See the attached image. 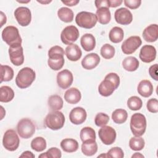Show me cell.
<instances>
[{
  "mask_svg": "<svg viewBox=\"0 0 158 158\" xmlns=\"http://www.w3.org/2000/svg\"><path fill=\"white\" fill-rule=\"evenodd\" d=\"M36 78L35 71L28 67H23L20 70L15 78V83L20 89L29 87Z\"/></svg>",
  "mask_w": 158,
  "mask_h": 158,
  "instance_id": "1",
  "label": "cell"
},
{
  "mask_svg": "<svg viewBox=\"0 0 158 158\" xmlns=\"http://www.w3.org/2000/svg\"><path fill=\"white\" fill-rule=\"evenodd\" d=\"M146 125V119L143 114L135 113L131 115L130 127L135 136H142L145 133Z\"/></svg>",
  "mask_w": 158,
  "mask_h": 158,
  "instance_id": "2",
  "label": "cell"
},
{
  "mask_svg": "<svg viewBox=\"0 0 158 158\" xmlns=\"http://www.w3.org/2000/svg\"><path fill=\"white\" fill-rule=\"evenodd\" d=\"M65 123L64 114L59 110L50 112L44 118V123L47 127L52 130L62 128Z\"/></svg>",
  "mask_w": 158,
  "mask_h": 158,
  "instance_id": "3",
  "label": "cell"
},
{
  "mask_svg": "<svg viewBox=\"0 0 158 158\" xmlns=\"http://www.w3.org/2000/svg\"><path fill=\"white\" fill-rule=\"evenodd\" d=\"M76 23L80 27L89 29L95 26L98 22L96 14L92 12L81 11L78 12L75 17Z\"/></svg>",
  "mask_w": 158,
  "mask_h": 158,
  "instance_id": "4",
  "label": "cell"
},
{
  "mask_svg": "<svg viewBox=\"0 0 158 158\" xmlns=\"http://www.w3.org/2000/svg\"><path fill=\"white\" fill-rule=\"evenodd\" d=\"M35 130L36 127L33 122L27 118L20 120L17 125V133L23 139L31 138L34 135Z\"/></svg>",
  "mask_w": 158,
  "mask_h": 158,
  "instance_id": "5",
  "label": "cell"
},
{
  "mask_svg": "<svg viewBox=\"0 0 158 158\" xmlns=\"http://www.w3.org/2000/svg\"><path fill=\"white\" fill-rule=\"evenodd\" d=\"M2 38L9 46L15 44H22V40L19 30L14 26H7L2 31Z\"/></svg>",
  "mask_w": 158,
  "mask_h": 158,
  "instance_id": "6",
  "label": "cell"
},
{
  "mask_svg": "<svg viewBox=\"0 0 158 158\" xmlns=\"http://www.w3.org/2000/svg\"><path fill=\"white\" fill-rule=\"evenodd\" d=\"M20 139L15 130H7L4 134L2 144L6 149L9 151H15L19 146Z\"/></svg>",
  "mask_w": 158,
  "mask_h": 158,
  "instance_id": "7",
  "label": "cell"
},
{
  "mask_svg": "<svg viewBox=\"0 0 158 158\" xmlns=\"http://www.w3.org/2000/svg\"><path fill=\"white\" fill-rule=\"evenodd\" d=\"M79 31L74 25L65 27L61 32L60 40L64 44L70 45L75 42L79 37Z\"/></svg>",
  "mask_w": 158,
  "mask_h": 158,
  "instance_id": "8",
  "label": "cell"
},
{
  "mask_svg": "<svg viewBox=\"0 0 158 158\" xmlns=\"http://www.w3.org/2000/svg\"><path fill=\"white\" fill-rule=\"evenodd\" d=\"M9 55L11 62L16 66L21 65L24 62L23 48L21 44H15L9 46Z\"/></svg>",
  "mask_w": 158,
  "mask_h": 158,
  "instance_id": "9",
  "label": "cell"
},
{
  "mask_svg": "<svg viewBox=\"0 0 158 158\" xmlns=\"http://www.w3.org/2000/svg\"><path fill=\"white\" fill-rule=\"evenodd\" d=\"M141 43L142 41L139 36H131L123 42L121 49L124 54H131L136 51L141 45Z\"/></svg>",
  "mask_w": 158,
  "mask_h": 158,
  "instance_id": "10",
  "label": "cell"
},
{
  "mask_svg": "<svg viewBox=\"0 0 158 158\" xmlns=\"http://www.w3.org/2000/svg\"><path fill=\"white\" fill-rule=\"evenodd\" d=\"M14 16L18 23L22 26H28L31 20L30 10L27 7H19L14 11Z\"/></svg>",
  "mask_w": 158,
  "mask_h": 158,
  "instance_id": "11",
  "label": "cell"
},
{
  "mask_svg": "<svg viewBox=\"0 0 158 158\" xmlns=\"http://www.w3.org/2000/svg\"><path fill=\"white\" fill-rule=\"evenodd\" d=\"M98 135L102 143L106 145H110L115 142L117 134L114 128L104 125L99 129Z\"/></svg>",
  "mask_w": 158,
  "mask_h": 158,
  "instance_id": "12",
  "label": "cell"
},
{
  "mask_svg": "<svg viewBox=\"0 0 158 158\" xmlns=\"http://www.w3.org/2000/svg\"><path fill=\"white\" fill-rule=\"evenodd\" d=\"M73 77L72 73L67 69H64L59 72L57 75V83L58 86L65 89L69 88L72 84Z\"/></svg>",
  "mask_w": 158,
  "mask_h": 158,
  "instance_id": "13",
  "label": "cell"
},
{
  "mask_svg": "<svg viewBox=\"0 0 158 158\" xmlns=\"http://www.w3.org/2000/svg\"><path fill=\"white\" fill-rule=\"evenodd\" d=\"M114 18L117 23L126 25L132 22L133 15L128 9L121 7L115 11Z\"/></svg>",
  "mask_w": 158,
  "mask_h": 158,
  "instance_id": "14",
  "label": "cell"
},
{
  "mask_svg": "<svg viewBox=\"0 0 158 158\" xmlns=\"http://www.w3.org/2000/svg\"><path fill=\"white\" fill-rule=\"evenodd\" d=\"M86 112L85 109L81 107L73 108L69 114V119L70 122L75 125H80L83 123L86 120Z\"/></svg>",
  "mask_w": 158,
  "mask_h": 158,
  "instance_id": "15",
  "label": "cell"
},
{
  "mask_svg": "<svg viewBox=\"0 0 158 158\" xmlns=\"http://www.w3.org/2000/svg\"><path fill=\"white\" fill-rule=\"evenodd\" d=\"M139 56L143 62L150 63L156 59V49L153 46L144 45L141 48Z\"/></svg>",
  "mask_w": 158,
  "mask_h": 158,
  "instance_id": "16",
  "label": "cell"
},
{
  "mask_svg": "<svg viewBox=\"0 0 158 158\" xmlns=\"http://www.w3.org/2000/svg\"><path fill=\"white\" fill-rule=\"evenodd\" d=\"M100 62V57L96 53H89L85 56L81 60L83 68L86 70H91L98 66Z\"/></svg>",
  "mask_w": 158,
  "mask_h": 158,
  "instance_id": "17",
  "label": "cell"
},
{
  "mask_svg": "<svg viewBox=\"0 0 158 158\" xmlns=\"http://www.w3.org/2000/svg\"><path fill=\"white\" fill-rule=\"evenodd\" d=\"M143 39L149 43L157 41L158 38V25L157 24H151L148 26L143 31Z\"/></svg>",
  "mask_w": 158,
  "mask_h": 158,
  "instance_id": "18",
  "label": "cell"
},
{
  "mask_svg": "<svg viewBox=\"0 0 158 158\" xmlns=\"http://www.w3.org/2000/svg\"><path fill=\"white\" fill-rule=\"evenodd\" d=\"M65 53L68 59L73 62L78 60L82 55V52L80 48L75 44L68 45L65 48Z\"/></svg>",
  "mask_w": 158,
  "mask_h": 158,
  "instance_id": "19",
  "label": "cell"
},
{
  "mask_svg": "<svg viewBox=\"0 0 158 158\" xmlns=\"http://www.w3.org/2000/svg\"><path fill=\"white\" fill-rule=\"evenodd\" d=\"M116 89L114 84L110 80L104 78L98 86L99 93L104 97L110 96Z\"/></svg>",
  "mask_w": 158,
  "mask_h": 158,
  "instance_id": "20",
  "label": "cell"
},
{
  "mask_svg": "<svg viewBox=\"0 0 158 158\" xmlns=\"http://www.w3.org/2000/svg\"><path fill=\"white\" fill-rule=\"evenodd\" d=\"M137 90L138 93L141 96L148 98L151 96L153 93V86L149 80H143L139 83Z\"/></svg>",
  "mask_w": 158,
  "mask_h": 158,
  "instance_id": "21",
  "label": "cell"
},
{
  "mask_svg": "<svg viewBox=\"0 0 158 158\" xmlns=\"http://www.w3.org/2000/svg\"><path fill=\"white\" fill-rule=\"evenodd\" d=\"M81 98V94L79 89L76 88L68 89L64 94V99L69 104H75L78 103Z\"/></svg>",
  "mask_w": 158,
  "mask_h": 158,
  "instance_id": "22",
  "label": "cell"
},
{
  "mask_svg": "<svg viewBox=\"0 0 158 158\" xmlns=\"http://www.w3.org/2000/svg\"><path fill=\"white\" fill-rule=\"evenodd\" d=\"M80 44L85 51H91L93 50L96 46L95 38L91 33H86L81 36Z\"/></svg>",
  "mask_w": 158,
  "mask_h": 158,
  "instance_id": "23",
  "label": "cell"
},
{
  "mask_svg": "<svg viewBox=\"0 0 158 158\" xmlns=\"http://www.w3.org/2000/svg\"><path fill=\"white\" fill-rule=\"evenodd\" d=\"M98 151V144L96 140H89L83 142L81 144V151L86 156L94 155Z\"/></svg>",
  "mask_w": 158,
  "mask_h": 158,
  "instance_id": "24",
  "label": "cell"
},
{
  "mask_svg": "<svg viewBox=\"0 0 158 158\" xmlns=\"http://www.w3.org/2000/svg\"><path fill=\"white\" fill-rule=\"evenodd\" d=\"M96 15L98 21L102 25L107 24L111 20V14L109 8L107 7H101L97 9Z\"/></svg>",
  "mask_w": 158,
  "mask_h": 158,
  "instance_id": "25",
  "label": "cell"
},
{
  "mask_svg": "<svg viewBox=\"0 0 158 158\" xmlns=\"http://www.w3.org/2000/svg\"><path fill=\"white\" fill-rule=\"evenodd\" d=\"M60 147L66 152H73L78 149V143L72 138H65L60 142Z\"/></svg>",
  "mask_w": 158,
  "mask_h": 158,
  "instance_id": "26",
  "label": "cell"
},
{
  "mask_svg": "<svg viewBox=\"0 0 158 158\" xmlns=\"http://www.w3.org/2000/svg\"><path fill=\"white\" fill-rule=\"evenodd\" d=\"M139 65L138 60L133 56H128L125 57L122 61V66L123 69L128 72H133L138 69Z\"/></svg>",
  "mask_w": 158,
  "mask_h": 158,
  "instance_id": "27",
  "label": "cell"
},
{
  "mask_svg": "<svg viewBox=\"0 0 158 158\" xmlns=\"http://www.w3.org/2000/svg\"><path fill=\"white\" fill-rule=\"evenodd\" d=\"M48 104L51 110H59L63 107L64 102L60 96L57 94H54L49 97Z\"/></svg>",
  "mask_w": 158,
  "mask_h": 158,
  "instance_id": "28",
  "label": "cell"
},
{
  "mask_svg": "<svg viewBox=\"0 0 158 158\" xmlns=\"http://www.w3.org/2000/svg\"><path fill=\"white\" fill-rule=\"evenodd\" d=\"M124 36V32L122 28L118 27H113L109 31V38L111 42L118 43L121 42Z\"/></svg>",
  "mask_w": 158,
  "mask_h": 158,
  "instance_id": "29",
  "label": "cell"
},
{
  "mask_svg": "<svg viewBox=\"0 0 158 158\" xmlns=\"http://www.w3.org/2000/svg\"><path fill=\"white\" fill-rule=\"evenodd\" d=\"M57 16L62 22L65 23H70L73 21L74 15L72 9L68 7H63L58 10Z\"/></svg>",
  "mask_w": 158,
  "mask_h": 158,
  "instance_id": "30",
  "label": "cell"
},
{
  "mask_svg": "<svg viewBox=\"0 0 158 158\" xmlns=\"http://www.w3.org/2000/svg\"><path fill=\"white\" fill-rule=\"evenodd\" d=\"M14 98L13 89L8 86H2L0 88V101L1 102H9Z\"/></svg>",
  "mask_w": 158,
  "mask_h": 158,
  "instance_id": "31",
  "label": "cell"
},
{
  "mask_svg": "<svg viewBox=\"0 0 158 158\" xmlns=\"http://www.w3.org/2000/svg\"><path fill=\"white\" fill-rule=\"evenodd\" d=\"M128 118L127 112L123 109H117L112 114V118L114 122L117 124H122L126 122Z\"/></svg>",
  "mask_w": 158,
  "mask_h": 158,
  "instance_id": "32",
  "label": "cell"
},
{
  "mask_svg": "<svg viewBox=\"0 0 158 158\" xmlns=\"http://www.w3.org/2000/svg\"><path fill=\"white\" fill-rule=\"evenodd\" d=\"M80 137L82 142L89 140H96V133L91 127H85L81 130Z\"/></svg>",
  "mask_w": 158,
  "mask_h": 158,
  "instance_id": "33",
  "label": "cell"
},
{
  "mask_svg": "<svg viewBox=\"0 0 158 158\" xmlns=\"http://www.w3.org/2000/svg\"><path fill=\"white\" fill-rule=\"evenodd\" d=\"M46 141L41 136L35 138L31 142V149L36 152H41L44 151L46 148Z\"/></svg>",
  "mask_w": 158,
  "mask_h": 158,
  "instance_id": "34",
  "label": "cell"
},
{
  "mask_svg": "<svg viewBox=\"0 0 158 158\" xmlns=\"http://www.w3.org/2000/svg\"><path fill=\"white\" fill-rule=\"evenodd\" d=\"M65 52L63 48L59 46H54L48 51V57L49 59L57 60L64 58Z\"/></svg>",
  "mask_w": 158,
  "mask_h": 158,
  "instance_id": "35",
  "label": "cell"
},
{
  "mask_svg": "<svg viewBox=\"0 0 158 158\" xmlns=\"http://www.w3.org/2000/svg\"><path fill=\"white\" fill-rule=\"evenodd\" d=\"M1 83L10 81L14 77V70L9 65H1Z\"/></svg>",
  "mask_w": 158,
  "mask_h": 158,
  "instance_id": "36",
  "label": "cell"
},
{
  "mask_svg": "<svg viewBox=\"0 0 158 158\" xmlns=\"http://www.w3.org/2000/svg\"><path fill=\"white\" fill-rule=\"evenodd\" d=\"M145 145L144 140L140 136L132 137L129 141V146L133 151H141Z\"/></svg>",
  "mask_w": 158,
  "mask_h": 158,
  "instance_id": "37",
  "label": "cell"
},
{
  "mask_svg": "<svg viewBox=\"0 0 158 158\" xmlns=\"http://www.w3.org/2000/svg\"><path fill=\"white\" fill-rule=\"evenodd\" d=\"M115 50L114 46L109 44H104L100 50V53L102 57L106 59H112L115 55Z\"/></svg>",
  "mask_w": 158,
  "mask_h": 158,
  "instance_id": "38",
  "label": "cell"
},
{
  "mask_svg": "<svg viewBox=\"0 0 158 158\" xmlns=\"http://www.w3.org/2000/svg\"><path fill=\"white\" fill-rule=\"evenodd\" d=\"M143 106L142 100L138 96H131L127 100V106L131 110H139Z\"/></svg>",
  "mask_w": 158,
  "mask_h": 158,
  "instance_id": "39",
  "label": "cell"
},
{
  "mask_svg": "<svg viewBox=\"0 0 158 158\" xmlns=\"http://www.w3.org/2000/svg\"><path fill=\"white\" fill-rule=\"evenodd\" d=\"M62 156L61 151L57 148H51L46 152L40 154L38 157L42 158H60Z\"/></svg>",
  "mask_w": 158,
  "mask_h": 158,
  "instance_id": "40",
  "label": "cell"
},
{
  "mask_svg": "<svg viewBox=\"0 0 158 158\" xmlns=\"http://www.w3.org/2000/svg\"><path fill=\"white\" fill-rule=\"evenodd\" d=\"M109 117L107 114L99 112L96 114L94 118V123L96 126L98 127H103L109 122Z\"/></svg>",
  "mask_w": 158,
  "mask_h": 158,
  "instance_id": "41",
  "label": "cell"
},
{
  "mask_svg": "<svg viewBox=\"0 0 158 158\" xmlns=\"http://www.w3.org/2000/svg\"><path fill=\"white\" fill-rule=\"evenodd\" d=\"M107 157L109 158H123L124 153L123 150L119 147H113L106 153Z\"/></svg>",
  "mask_w": 158,
  "mask_h": 158,
  "instance_id": "42",
  "label": "cell"
},
{
  "mask_svg": "<svg viewBox=\"0 0 158 158\" xmlns=\"http://www.w3.org/2000/svg\"><path fill=\"white\" fill-rule=\"evenodd\" d=\"M64 58L57 60H52L48 59V66L53 70H59L61 69L64 64Z\"/></svg>",
  "mask_w": 158,
  "mask_h": 158,
  "instance_id": "43",
  "label": "cell"
},
{
  "mask_svg": "<svg viewBox=\"0 0 158 158\" xmlns=\"http://www.w3.org/2000/svg\"><path fill=\"white\" fill-rule=\"evenodd\" d=\"M147 109L152 113L158 112V101L156 98H152L148 101L146 104Z\"/></svg>",
  "mask_w": 158,
  "mask_h": 158,
  "instance_id": "44",
  "label": "cell"
},
{
  "mask_svg": "<svg viewBox=\"0 0 158 158\" xmlns=\"http://www.w3.org/2000/svg\"><path fill=\"white\" fill-rule=\"evenodd\" d=\"M104 78L107 79L110 81H112L114 84L116 89L120 85V77L116 73H114V72L109 73Z\"/></svg>",
  "mask_w": 158,
  "mask_h": 158,
  "instance_id": "45",
  "label": "cell"
},
{
  "mask_svg": "<svg viewBox=\"0 0 158 158\" xmlns=\"http://www.w3.org/2000/svg\"><path fill=\"white\" fill-rule=\"evenodd\" d=\"M123 2L125 5V6L128 7V8L131 9H136L138 8L141 4V1L140 0H125L123 1Z\"/></svg>",
  "mask_w": 158,
  "mask_h": 158,
  "instance_id": "46",
  "label": "cell"
},
{
  "mask_svg": "<svg viewBox=\"0 0 158 158\" xmlns=\"http://www.w3.org/2000/svg\"><path fill=\"white\" fill-rule=\"evenodd\" d=\"M149 73L152 78H153L154 80L157 81V64H155L152 65H151L149 69Z\"/></svg>",
  "mask_w": 158,
  "mask_h": 158,
  "instance_id": "47",
  "label": "cell"
},
{
  "mask_svg": "<svg viewBox=\"0 0 158 158\" xmlns=\"http://www.w3.org/2000/svg\"><path fill=\"white\" fill-rule=\"evenodd\" d=\"M94 4L97 9H99L101 7L109 8L108 0H96L94 1Z\"/></svg>",
  "mask_w": 158,
  "mask_h": 158,
  "instance_id": "48",
  "label": "cell"
},
{
  "mask_svg": "<svg viewBox=\"0 0 158 158\" xmlns=\"http://www.w3.org/2000/svg\"><path fill=\"white\" fill-rule=\"evenodd\" d=\"M109 7H117L122 4V0H108Z\"/></svg>",
  "mask_w": 158,
  "mask_h": 158,
  "instance_id": "49",
  "label": "cell"
},
{
  "mask_svg": "<svg viewBox=\"0 0 158 158\" xmlns=\"http://www.w3.org/2000/svg\"><path fill=\"white\" fill-rule=\"evenodd\" d=\"M79 0H66L63 1L62 0V2L68 6H73L77 5L78 3H79Z\"/></svg>",
  "mask_w": 158,
  "mask_h": 158,
  "instance_id": "50",
  "label": "cell"
},
{
  "mask_svg": "<svg viewBox=\"0 0 158 158\" xmlns=\"http://www.w3.org/2000/svg\"><path fill=\"white\" fill-rule=\"evenodd\" d=\"M20 157H35V155L31 152V151H24L20 156Z\"/></svg>",
  "mask_w": 158,
  "mask_h": 158,
  "instance_id": "51",
  "label": "cell"
},
{
  "mask_svg": "<svg viewBox=\"0 0 158 158\" xmlns=\"http://www.w3.org/2000/svg\"><path fill=\"white\" fill-rule=\"evenodd\" d=\"M1 27H2L3 25L6 23L7 18L6 15L2 11L1 12Z\"/></svg>",
  "mask_w": 158,
  "mask_h": 158,
  "instance_id": "52",
  "label": "cell"
},
{
  "mask_svg": "<svg viewBox=\"0 0 158 158\" xmlns=\"http://www.w3.org/2000/svg\"><path fill=\"white\" fill-rule=\"evenodd\" d=\"M131 157L133 158V157H136V158H139V157H144V156L142 155L141 153L139 152H135L134 154H133L131 156Z\"/></svg>",
  "mask_w": 158,
  "mask_h": 158,
  "instance_id": "53",
  "label": "cell"
},
{
  "mask_svg": "<svg viewBox=\"0 0 158 158\" xmlns=\"http://www.w3.org/2000/svg\"><path fill=\"white\" fill-rule=\"evenodd\" d=\"M1 120H2L4 117V116L6 115V111L3 112L4 110V108L2 106H1Z\"/></svg>",
  "mask_w": 158,
  "mask_h": 158,
  "instance_id": "54",
  "label": "cell"
},
{
  "mask_svg": "<svg viewBox=\"0 0 158 158\" xmlns=\"http://www.w3.org/2000/svg\"><path fill=\"white\" fill-rule=\"evenodd\" d=\"M52 1H38L37 0V2L41 3V4H47L48 3H50Z\"/></svg>",
  "mask_w": 158,
  "mask_h": 158,
  "instance_id": "55",
  "label": "cell"
}]
</instances>
